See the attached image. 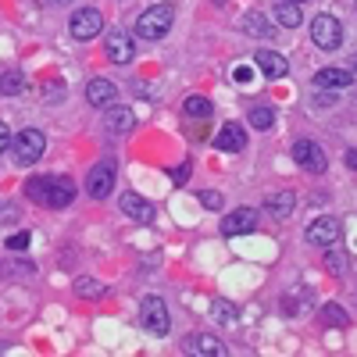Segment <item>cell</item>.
<instances>
[{
	"instance_id": "obj_13",
	"label": "cell",
	"mask_w": 357,
	"mask_h": 357,
	"mask_svg": "<svg viewBox=\"0 0 357 357\" xmlns=\"http://www.w3.org/2000/svg\"><path fill=\"white\" fill-rule=\"evenodd\" d=\"M254 65L264 72V79H286V72H289V61L282 54H275V50H257Z\"/></svg>"
},
{
	"instance_id": "obj_39",
	"label": "cell",
	"mask_w": 357,
	"mask_h": 357,
	"mask_svg": "<svg viewBox=\"0 0 357 357\" xmlns=\"http://www.w3.org/2000/svg\"><path fill=\"white\" fill-rule=\"evenodd\" d=\"M54 4H72V0H54Z\"/></svg>"
},
{
	"instance_id": "obj_26",
	"label": "cell",
	"mask_w": 357,
	"mask_h": 357,
	"mask_svg": "<svg viewBox=\"0 0 357 357\" xmlns=\"http://www.w3.org/2000/svg\"><path fill=\"white\" fill-rule=\"evenodd\" d=\"M250 126H254V129H272V126H275V111L264 107V104L250 107Z\"/></svg>"
},
{
	"instance_id": "obj_30",
	"label": "cell",
	"mask_w": 357,
	"mask_h": 357,
	"mask_svg": "<svg viewBox=\"0 0 357 357\" xmlns=\"http://www.w3.org/2000/svg\"><path fill=\"white\" fill-rule=\"evenodd\" d=\"M29 243H33V236H29V232H15L11 240H8V250H15V254H18V250H25Z\"/></svg>"
},
{
	"instance_id": "obj_25",
	"label": "cell",
	"mask_w": 357,
	"mask_h": 357,
	"mask_svg": "<svg viewBox=\"0 0 357 357\" xmlns=\"http://www.w3.org/2000/svg\"><path fill=\"white\" fill-rule=\"evenodd\" d=\"M183 111L190 114V118H211V100L207 97H186V104H183Z\"/></svg>"
},
{
	"instance_id": "obj_21",
	"label": "cell",
	"mask_w": 357,
	"mask_h": 357,
	"mask_svg": "<svg viewBox=\"0 0 357 357\" xmlns=\"http://www.w3.org/2000/svg\"><path fill=\"white\" fill-rule=\"evenodd\" d=\"M272 18L282 25V29H296L304 22V15H301V4H293V0H279L275 4V11H272Z\"/></svg>"
},
{
	"instance_id": "obj_37",
	"label": "cell",
	"mask_w": 357,
	"mask_h": 357,
	"mask_svg": "<svg viewBox=\"0 0 357 357\" xmlns=\"http://www.w3.org/2000/svg\"><path fill=\"white\" fill-rule=\"evenodd\" d=\"M350 72H354V75H357V57H354V61H350Z\"/></svg>"
},
{
	"instance_id": "obj_10",
	"label": "cell",
	"mask_w": 357,
	"mask_h": 357,
	"mask_svg": "<svg viewBox=\"0 0 357 357\" xmlns=\"http://www.w3.org/2000/svg\"><path fill=\"white\" fill-rule=\"evenodd\" d=\"M257 229V211L254 207H236L232 215H225V222H222V236H247V232H254Z\"/></svg>"
},
{
	"instance_id": "obj_24",
	"label": "cell",
	"mask_w": 357,
	"mask_h": 357,
	"mask_svg": "<svg viewBox=\"0 0 357 357\" xmlns=\"http://www.w3.org/2000/svg\"><path fill=\"white\" fill-rule=\"evenodd\" d=\"M22 72L18 68H11V72H0V93L4 97H15V93H22Z\"/></svg>"
},
{
	"instance_id": "obj_35",
	"label": "cell",
	"mask_w": 357,
	"mask_h": 357,
	"mask_svg": "<svg viewBox=\"0 0 357 357\" xmlns=\"http://www.w3.org/2000/svg\"><path fill=\"white\" fill-rule=\"evenodd\" d=\"M314 107H333V97H329V93H318V97H314Z\"/></svg>"
},
{
	"instance_id": "obj_15",
	"label": "cell",
	"mask_w": 357,
	"mask_h": 357,
	"mask_svg": "<svg viewBox=\"0 0 357 357\" xmlns=\"http://www.w3.org/2000/svg\"><path fill=\"white\" fill-rule=\"evenodd\" d=\"M293 207H296V197L289 190H279V193H272V197L264 200V215L275 218V222H286L293 215Z\"/></svg>"
},
{
	"instance_id": "obj_1",
	"label": "cell",
	"mask_w": 357,
	"mask_h": 357,
	"mask_svg": "<svg viewBox=\"0 0 357 357\" xmlns=\"http://www.w3.org/2000/svg\"><path fill=\"white\" fill-rule=\"evenodd\" d=\"M172 22H175V8H172V4H151V8L136 18V36L154 43V40L168 36Z\"/></svg>"
},
{
	"instance_id": "obj_2",
	"label": "cell",
	"mask_w": 357,
	"mask_h": 357,
	"mask_svg": "<svg viewBox=\"0 0 357 357\" xmlns=\"http://www.w3.org/2000/svg\"><path fill=\"white\" fill-rule=\"evenodd\" d=\"M139 321H143V329L151 333V336H168L172 329V318H168V304L161 301V296H143V304H139Z\"/></svg>"
},
{
	"instance_id": "obj_6",
	"label": "cell",
	"mask_w": 357,
	"mask_h": 357,
	"mask_svg": "<svg viewBox=\"0 0 357 357\" xmlns=\"http://www.w3.org/2000/svg\"><path fill=\"white\" fill-rule=\"evenodd\" d=\"M293 161L301 165L304 172H311V175H321L325 168H329V161H325V151H321L314 139H296V143H293Z\"/></svg>"
},
{
	"instance_id": "obj_14",
	"label": "cell",
	"mask_w": 357,
	"mask_h": 357,
	"mask_svg": "<svg viewBox=\"0 0 357 357\" xmlns=\"http://www.w3.org/2000/svg\"><path fill=\"white\" fill-rule=\"evenodd\" d=\"M75 200V183L68 175H57V178H50V193H47V207H68Z\"/></svg>"
},
{
	"instance_id": "obj_8",
	"label": "cell",
	"mask_w": 357,
	"mask_h": 357,
	"mask_svg": "<svg viewBox=\"0 0 357 357\" xmlns=\"http://www.w3.org/2000/svg\"><path fill=\"white\" fill-rule=\"evenodd\" d=\"M100 29H104V15H100L97 8H79V11L72 15V22H68V33H72L75 40H93Z\"/></svg>"
},
{
	"instance_id": "obj_4",
	"label": "cell",
	"mask_w": 357,
	"mask_h": 357,
	"mask_svg": "<svg viewBox=\"0 0 357 357\" xmlns=\"http://www.w3.org/2000/svg\"><path fill=\"white\" fill-rule=\"evenodd\" d=\"M311 40H314V47H321V50H340V43H343V25H340V18H336V15H314V22H311Z\"/></svg>"
},
{
	"instance_id": "obj_27",
	"label": "cell",
	"mask_w": 357,
	"mask_h": 357,
	"mask_svg": "<svg viewBox=\"0 0 357 357\" xmlns=\"http://www.w3.org/2000/svg\"><path fill=\"white\" fill-rule=\"evenodd\" d=\"M75 293L86 296V301H97V296H104V286L93 282V279H86V275H79V279H75Z\"/></svg>"
},
{
	"instance_id": "obj_34",
	"label": "cell",
	"mask_w": 357,
	"mask_h": 357,
	"mask_svg": "<svg viewBox=\"0 0 357 357\" xmlns=\"http://www.w3.org/2000/svg\"><path fill=\"white\" fill-rule=\"evenodd\" d=\"M232 79L240 82V86H247V82H250V68H236V72H232Z\"/></svg>"
},
{
	"instance_id": "obj_29",
	"label": "cell",
	"mask_w": 357,
	"mask_h": 357,
	"mask_svg": "<svg viewBox=\"0 0 357 357\" xmlns=\"http://www.w3.org/2000/svg\"><path fill=\"white\" fill-rule=\"evenodd\" d=\"M200 204L207 207V211H222V193L218 190H204L200 193Z\"/></svg>"
},
{
	"instance_id": "obj_28",
	"label": "cell",
	"mask_w": 357,
	"mask_h": 357,
	"mask_svg": "<svg viewBox=\"0 0 357 357\" xmlns=\"http://www.w3.org/2000/svg\"><path fill=\"white\" fill-rule=\"evenodd\" d=\"M350 318H347V311L340 307V304H325L321 307V325H336V329H340V325H347Z\"/></svg>"
},
{
	"instance_id": "obj_31",
	"label": "cell",
	"mask_w": 357,
	"mask_h": 357,
	"mask_svg": "<svg viewBox=\"0 0 357 357\" xmlns=\"http://www.w3.org/2000/svg\"><path fill=\"white\" fill-rule=\"evenodd\" d=\"M325 264H329V272L343 275V257H340V254H329V257H325Z\"/></svg>"
},
{
	"instance_id": "obj_16",
	"label": "cell",
	"mask_w": 357,
	"mask_h": 357,
	"mask_svg": "<svg viewBox=\"0 0 357 357\" xmlns=\"http://www.w3.org/2000/svg\"><path fill=\"white\" fill-rule=\"evenodd\" d=\"M86 100L93 104V107H107V104L118 100V86L107 82V79H89V86H86Z\"/></svg>"
},
{
	"instance_id": "obj_40",
	"label": "cell",
	"mask_w": 357,
	"mask_h": 357,
	"mask_svg": "<svg viewBox=\"0 0 357 357\" xmlns=\"http://www.w3.org/2000/svg\"><path fill=\"white\" fill-rule=\"evenodd\" d=\"M293 4H304V0H293Z\"/></svg>"
},
{
	"instance_id": "obj_12",
	"label": "cell",
	"mask_w": 357,
	"mask_h": 357,
	"mask_svg": "<svg viewBox=\"0 0 357 357\" xmlns=\"http://www.w3.org/2000/svg\"><path fill=\"white\" fill-rule=\"evenodd\" d=\"M122 215H126L129 222L151 225V222H154V204L143 200L139 193H122Z\"/></svg>"
},
{
	"instance_id": "obj_17",
	"label": "cell",
	"mask_w": 357,
	"mask_h": 357,
	"mask_svg": "<svg viewBox=\"0 0 357 357\" xmlns=\"http://www.w3.org/2000/svg\"><path fill=\"white\" fill-rule=\"evenodd\" d=\"M354 82V72L350 68H321L314 75V86L318 89H347Z\"/></svg>"
},
{
	"instance_id": "obj_38",
	"label": "cell",
	"mask_w": 357,
	"mask_h": 357,
	"mask_svg": "<svg viewBox=\"0 0 357 357\" xmlns=\"http://www.w3.org/2000/svg\"><path fill=\"white\" fill-rule=\"evenodd\" d=\"M8 350H11V347H8V343H0V354H8Z\"/></svg>"
},
{
	"instance_id": "obj_18",
	"label": "cell",
	"mask_w": 357,
	"mask_h": 357,
	"mask_svg": "<svg viewBox=\"0 0 357 357\" xmlns=\"http://www.w3.org/2000/svg\"><path fill=\"white\" fill-rule=\"evenodd\" d=\"M104 126L111 132H132L136 129V114H132V107H107Z\"/></svg>"
},
{
	"instance_id": "obj_32",
	"label": "cell",
	"mask_w": 357,
	"mask_h": 357,
	"mask_svg": "<svg viewBox=\"0 0 357 357\" xmlns=\"http://www.w3.org/2000/svg\"><path fill=\"white\" fill-rule=\"evenodd\" d=\"M190 178V165H178V168H172V183H186Z\"/></svg>"
},
{
	"instance_id": "obj_9",
	"label": "cell",
	"mask_w": 357,
	"mask_h": 357,
	"mask_svg": "<svg viewBox=\"0 0 357 357\" xmlns=\"http://www.w3.org/2000/svg\"><path fill=\"white\" fill-rule=\"evenodd\" d=\"M104 50H107V61H114V65H129L132 57H136L132 36L126 33V29H111V33H107V43H104Z\"/></svg>"
},
{
	"instance_id": "obj_19",
	"label": "cell",
	"mask_w": 357,
	"mask_h": 357,
	"mask_svg": "<svg viewBox=\"0 0 357 357\" xmlns=\"http://www.w3.org/2000/svg\"><path fill=\"white\" fill-rule=\"evenodd\" d=\"M186 350H190V354H215V357H225V354H229L225 343H218L215 336H204V333L186 336Z\"/></svg>"
},
{
	"instance_id": "obj_20",
	"label": "cell",
	"mask_w": 357,
	"mask_h": 357,
	"mask_svg": "<svg viewBox=\"0 0 357 357\" xmlns=\"http://www.w3.org/2000/svg\"><path fill=\"white\" fill-rule=\"evenodd\" d=\"M240 29H243L247 36H257V40H268V36L275 33V29L268 25V18H264L261 11H247V15H243V22H240Z\"/></svg>"
},
{
	"instance_id": "obj_7",
	"label": "cell",
	"mask_w": 357,
	"mask_h": 357,
	"mask_svg": "<svg viewBox=\"0 0 357 357\" xmlns=\"http://www.w3.org/2000/svg\"><path fill=\"white\" fill-rule=\"evenodd\" d=\"M86 193L93 197V200H104V197L114 193V161H100V165L89 168V175H86Z\"/></svg>"
},
{
	"instance_id": "obj_23",
	"label": "cell",
	"mask_w": 357,
	"mask_h": 357,
	"mask_svg": "<svg viewBox=\"0 0 357 357\" xmlns=\"http://www.w3.org/2000/svg\"><path fill=\"white\" fill-rule=\"evenodd\" d=\"M211 311H215V318H218L222 325H236V321H240V307L229 304V301H222V296L211 304Z\"/></svg>"
},
{
	"instance_id": "obj_33",
	"label": "cell",
	"mask_w": 357,
	"mask_h": 357,
	"mask_svg": "<svg viewBox=\"0 0 357 357\" xmlns=\"http://www.w3.org/2000/svg\"><path fill=\"white\" fill-rule=\"evenodd\" d=\"M11 139H15V136L8 132V122H0V154L8 151V143H11Z\"/></svg>"
},
{
	"instance_id": "obj_5",
	"label": "cell",
	"mask_w": 357,
	"mask_h": 357,
	"mask_svg": "<svg viewBox=\"0 0 357 357\" xmlns=\"http://www.w3.org/2000/svg\"><path fill=\"white\" fill-rule=\"evenodd\" d=\"M340 232H343V225H340L336 215H318V218H311L307 229H304L307 243H314V247H333V243L340 240Z\"/></svg>"
},
{
	"instance_id": "obj_36",
	"label": "cell",
	"mask_w": 357,
	"mask_h": 357,
	"mask_svg": "<svg viewBox=\"0 0 357 357\" xmlns=\"http://www.w3.org/2000/svg\"><path fill=\"white\" fill-rule=\"evenodd\" d=\"M343 161H347V168H350V172H357V151H347V158H343Z\"/></svg>"
},
{
	"instance_id": "obj_11",
	"label": "cell",
	"mask_w": 357,
	"mask_h": 357,
	"mask_svg": "<svg viewBox=\"0 0 357 357\" xmlns=\"http://www.w3.org/2000/svg\"><path fill=\"white\" fill-rule=\"evenodd\" d=\"M215 146H218L222 154H240L243 146H247L243 126H240V122H225V126L218 129V136H215Z\"/></svg>"
},
{
	"instance_id": "obj_3",
	"label": "cell",
	"mask_w": 357,
	"mask_h": 357,
	"mask_svg": "<svg viewBox=\"0 0 357 357\" xmlns=\"http://www.w3.org/2000/svg\"><path fill=\"white\" fill-rule=\"evenodd\" d=\"M11 151H15V158H18L22 165H36V161L43 158V151H47V136H43L40 129H22V132L11 139Z\"/></svg>"
},
{
	"instance_id": "obj_22",
	"label": "cell",
	"mask_w": 357,
	"mask_h": 357,
	"mask_svg": "<svg viewBox=\"0 0 357 357\" xmlns=\"http://www.w3.org/2000/svg\"><path fill=\"white\" fill-rule=\"evenodd\" d=\"M47 193H50V178H47V175H33V178H25V197H29V200L47 204Z\"/></svg>"
}]
</instances>
